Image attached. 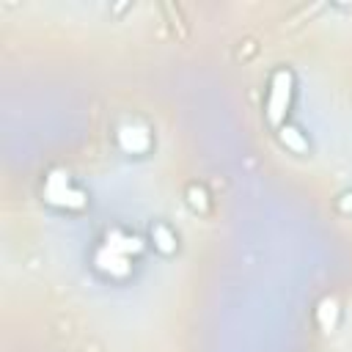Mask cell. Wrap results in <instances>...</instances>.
Wrapping results in <instances>:
<instances>
[{"label":"cell","instance_id":"3","mask_svg":"<svg viewBox=\"0 0 352 352\" xmlns=\"http://www.w3.org/2000/svg\"><path fill=\"white\" fill-rule=\"evenodd\" d=\"M41 198H44V204H50L52 209H60V212H82L88 206L85 190H80L63 168H52L44 176Z\"/></svg>","mask_w":352,"mask_h":352},{"label":"cell","instance_id":"5","mask_svg":"<svg viewBox=\"0 0 352 352\" xmlns=\"http://www.w3.org/2000/svg\"><path fill=\"white\" fill-rule=\"evenodd\" d=\"M148 239H151L154 250H157V253H162V256H173V253H176V248H179L176 231H173L168 223H162V220H157V223H151V226H148Z\"/></svg>","mask_w":352,"mask_h":352},{"label":"cell","instance_id":"6","mask_svg":"<svg viewBox=\"0 0 352 352\" xmlns=\"http://www.w3.org/2000/svg\"><path fill=\"white\" fill-rule=\"evenodd\" d=\"M314 316H316V324L324 330V333H333L338 327V319H341V305L333 294H324L316 308H314Z\"/></svg>","mask_w":352,"mask_h":352},{"label":"cell","instance_id":"2","mask_svg":"<svg viewBox=\"0 0 352 352\" xmlns=\"http://www.w3.org/2000/svg\"><path fill=\"white\" fill-rule=\"evenodd\" d=\"M292 102H294V72L289 66H278L270 74L267 99H264V118H267V124L272 129L286 124Z\"/></svg>","mask_w":352,"mask_h":352},{"label":"cell","instance_id":"8","mask_svg":"<svg viewBox=\"0 0 352 352\" xmlns=\"http://www.w3.org/2000/svg\"><path fill=\"white\" fill-rule=\"evenodd\" d=\"M184 195H187L190 209H195V212H206V209H209V192H206L201 184H187Z\"/></svg>","mask_w":352,"mask_h":352},{"label":"cell","instance_id":"1","mask_svg":"<svg viewBox=\"0 0 352 352\" xmlns=\"http://www.w3.org/2000/svg\"><path fill=\"white\" fill-rule=\"evenodd\" d=\"M143 253V239L124 228H110L94 250V270L110 280H124L135 270V258Z\"/></svg>","mask_w":352,"mask_h":352},{"label":"cell","instance_id":"9","mask_svg":"<svg viewBox=\"0 0 352 352\" xmlns=\"http://www.w3.org/2000/svg\"><path fill=\"white\" fill-rule=\"evenodd\" d=\"M336 209H338L341 214H352V190H344V192L338 195V201H336Z\"/></svg>","mask_w":352,"mask_h":352},{"label":"cell","instance_id":"7","mask_svg":"<svg viewBox=\"0 0 352 352\" xmlns=\"http://www.w3.org/2000/svg\"><path fill=\"white\" fill-rule=\"evenodd\" d=\"M275 132H278L280 146H286V151H292V154H308V151H311V143H308V138H305V132H302L300 126H294V124L286 121V124L278 126Z\"/></svg>","mask_w":352,"mask_h":352},{"label":"cell","instance_id":"4","mask_svg":"<svg viewBox=\"0 0 352 352\" xmlns=\"http://www.w3.org/2000/svg\"><path fill=\"white\" fill-rule=\"evenodd\" d=\"M116 143L124 154L129 157H143L151 151V129L143 124V121H124L118 129H116Z\"/></svg>","mask_w":352,"mask_h":352}]
</instances>
